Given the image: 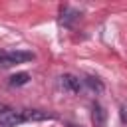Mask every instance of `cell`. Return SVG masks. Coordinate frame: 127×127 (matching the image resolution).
I'll return each mask as SVG.
<instances>
[{
  "label": "cell",
  "instance_id": "3",
  "mask_svg": "<svg viewBox=\"0 0 127 127\" xmlns=\"http://www.w3.org/2000/svg\"><path fill=\"white\" fill-rule=\"evenodd\" d=\"M60 85H62L65 91H69V93H79L81 87H83L81 79L75 77V75H71V73H64V75L60 77Z\"/></svg>",
  "mask_w": 127,
  "mask_h": 127
},
{
  "label": "cell",
  "instance_id": "4",
  "mask_svg": "<svg viewBox=\"0 0 127 127\" xmlns=\"http://www.w3.org/2000/svg\"><path fill=\"white\" fill-rule=\"evenodd\" d=\"M75 20H79V12H77L75 8L64 6V8L60 10V26H64V28H71Z\"/></svg>",
  "mask_w": 127,
  "mask_h": 127
},
{
  "label": "cell",
  "instance_id": "7",
  "mask_svg": "<svg viewBox=\"0 0 127 127\" xmlns=\"http://www.w3.org/2000/svg\"><path fill=\"white\" fill-rule=\"evenodd\" d=\"M26 115V121H44V119H52L54 115L46 113V111H38V109H32V111H24Z\"/></svg>",
  "mask_w": 127,
  "mask_h": 127
},
{
  "label": "cell",
  "instance_id": "8",
  "mask_svg": "<svg viewBox=\"0 0 127 127\" xmlns=\"http://www.w3.org/2000/svg\"><path fill=\"white\" fill-rule=\"evenodd\" d=\"M81 83H83L85 87H89L91 91H95V93H101V91H103V83H101L97 77H85V79H81Z\"/></svg>",
  "mask_w": 127,
  "mask_h": 127
},
{
  "label": "cell",
  "instance_id": "9",
  "mask_svg": "<svg viewBox=\"0 0 127 127\" xmlns=\"http://www.w3.org/2000/svg\"><path fill=\"white\" fill-rule=\"evenodd\" d=\"M119 113H121V123L125 125V123H127V105H125V103L119 107Z\"/></svg>",
  "mask_w": 127,
  "mask_h": 127
},
{
  "label": "cell",
  "instance_id": "1",
  "mask_svg": "<svg viewBox=\"0 0 127 127\" xmlns=\"http://www.w3.org/2000/svg\"><path fill=\"white\" fill-rule=\"evenodd\" d=\"M36 56L32 52H26V50H12V52H6V50H0V65H14V64H24V62H32Z\"/></svg>",
  "mask_w": 127,
  "mask_h": 127
},
{
  "label": "cell",
  "instance_id": "6",
  "mask_svg": "<svg viewBox=\"0 0 127 127\" xmlns=\"http://www.w3.org/2000/svg\"><path fill=\"white\" fill-rule=\"evenodd\" d=\"M30 81V73H26V71H20V73H14L12 77H10V87H20V85H26Z\"/></svg>",
  "mask_w": 127,
  "mask_h": 127
},
{
  "label": "cell",
  "instance_id": "2",
  "mask_svg": "<svg viewBox=\"0 0 127 127\" xmlns=\"http://www.w3.org/2000/svg\"><path fill=\"white\" fill-rule=\"evenodd\" d=\"M26 123L24 111H14V109H2L0 111V127H18Z\"/></svg>",
  "mask_w": 127,
  "mask_h": 127
},
{
  "label": "cell",
  "instance_id": "5",
  "mask_svg": "<svg viewBox=\"0 0 127 127\" xmlns=\"http://www.w3.org/2000/svg\"><path fill=\"white\" fill-rule=\"evenodd\" d=\"M105 119H107L105 109L99 103H93L91 105V123H93V127H103L105 125Z\"/></svg>",
  "mask_w": 127,
  "mask_h": 127
}]
</instances>
